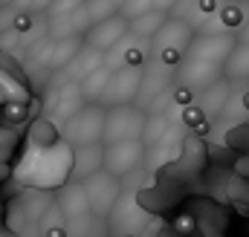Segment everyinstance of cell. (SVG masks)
Segmentation results:
<instances>
[{
	"instance_id": "6da1fadb",
	"label": "cell",
	"mask_w": 249,
	"mask_h": 237,
	"mask_svg": "<svg viewBox=\"0 0 249 237\" xmlns=\"http://www.w3.org/2000/svg\"><path fill=\"white\" fill-rule=\"evenodd\" d=\"M55 197L53 191L44 188H26L23 194H18L9 205V226L15 229L18 237H32L35 229H41L44 217L53 211Z\"/></svg>"
},
{
	"instance_id": "7a4b0ae2",
	"label": "cell",
	"mask_w": 249,
	"mask_h": 237,
	"mask_svg": "<svg viewBox=\"0 0 249 237\" xmlns=\"http://www.w3.org/2000/svg\"><path fill=\"white\" fill-rule=\"evenodd\" d=\"M105 118H107V107L84 104L67 124H61L64 142L72 145V151L87 148V145H102L105 142Z\"/></svg>"
},
{
	"instance_id": "3957f363",
	"label": "cell",
	"mask_w": 249,
	"mask_h": 237,
	"mask_svg": "<svg viewBox=\"0 0 249 237\" xmlns=\"http://www.w3.org/2000/svg\"><path fill=\"white\" fill-rule=\"evenodd\" d=\"M194 38H197V35H194V26L174 15V17L165 23V29L154 38V50H157V55H160V64L168 67V69L180 67L183 58H186V52L191 50V44H194Z\"/></svg>"
},
{
	"instance_id": "277c9868",
	"label": "cell",
	"mask_w": 249,
	"mask_h": 237,
	"mask_svg": "<svg viewBox=\"0 0 249 237\" xmlns=\"http://www.w3.org/2000/svg\"><path fill=\"white\" fill-rule=\"evenodd\" d=\"M145 124H148V113L139 110L136 104L110 107L107 118H105V142L102 145L110 148V145H122V142H142Z\"/></svg>"
},
{
	"instance_id": "5b68a950",
	"label": "cell",
	"mask_w": 249,
	"mask_h": 237,
	"mask_svg": "<svg viewBox=\"0 0 249 237\" xmlns=\"http://www.w3.org/2000/svg\"><path fill=\"white\" fill-rule=\"evenodd\" d=\"M84 104H87V99H84L81 84L67 81V78H64V84H53L50 93H47V99H44V110H47V118H50L53 124H55L58 118L67 124Z\"/></svg>"
},
{
	"instance_id": "8992f818",
	"label": "cell",
	"mask_w": 249,
	"mask_h": 237,
	"mask_svg": "<svg viewBox=\"0 0 249 237\" xmlns=\"http://www.w3.org/2000/svg\"><path fill=\"white\" fill-rule=\"evenodd\" d=\"M142 81H145V69L142 67H122L113 72L110 78V87L102 99V107H127L139 99L142 93Z\"/></svg>"
},
{
	"instance_id": "52a82bcc",
	"label": "cell",
	"mask_w": 249,
	"mask_h": 237,
	"mask_svg": "<svg viewBox=\"0 0 249 237\" xmlns=\"http://www.w3.org/2000/svg\"><path fill=\"white\" fill-rule=\"evenodd\" d=\"M84 188H87L93 214L102 217V220H110V214H113L116 205L122 203V182L116 177H110L107 171H102V174H96V177L87 179Z\"/></svg>"
},
{
	"instance_id": "ba28073f",
	"label": "cell",
	"mask_w": 249,
	"mask_h": 237,
	"mask_svg": "<svg viewBox=\"0 0 249 237\" xmlns=\"http://www.w3.org/2000/svg\"><path fill=\"white\" fill-rule=\"evenodd\" d=\"M177 78L191 93H206L209 87H214V84H220L226 78V64L183 58V64L177 67Z\"/></svg>"
},
{
	"instance_id": "9c48e42d",
	"label": "cell",
	"mask_w": 249,
	"mask_h": 237,
	"mask_svg": "<svg viewBox=\"0 0 249 237\" xmlns=\"http://www.w3.org/2000/svg\"><path fill=\"white\" fill-rule=\"evenodd\" d=\"M127 35H130V20L119 12V15H113V17H107V20L96 23V26L84 35V44L107 55V52H110V50H116L122 41H127Z\"/></svg>"
},
{
	"instance_id": "30bf717a",
	"label": "cell",
	"mask_w": 249,
	"mask_h": 237,
	"mask_svg": "<svg viewBox=\"0 0 249 237\" xmlns=\"http://www.w3.org/2000/svg\"><path fill=\"white\" fill-rule=\"evenodd\" d=\"M142 162H145V145L142 142H122V145L105 148V171L116 179L127 177Z\"/></svg>"
},
{
	"instance_id": "8fae6325",
	"label": "cell",
	"mask_w": 249,
	"mask_h": 237,
	"mask_svg": "<svg viewBox=\"0 0 249 237\" xmlns=\"http://www.w3.org/2000/svg\"><path fill=\"white\" fill-rule=\"evenodd\" d=\"M55 205L61 208V214L70 223H78V220H84V217L93 214V205H90L84 182H67L58 191V197H55Z\"/></svg>"
},
{
	"instance_id": "7c38bea8",
	"label": "cell",
	"mask_w": 249,
	"mask_h": 237,
	"mask_svg": "<svg viewBox=\"0 0 249 237\" xmlns=\"http://www.w3.org/2000/svg\"><path fill=\"white\" fill-rule=\"evenodd\" d=\"M105 171V145H87L72 151V177L70 182H87Z\"/></svg>"
},
{
	"instance_id": "4fadbf2b",
	"label": "cell",
	"mask_w": 249,
	"mask_h": 237,
	"mask_svg": "<svg viewBox=\"0 0 249 237\" xmlns=\"http://www.w3.org/2000/svg\"><path fill=\"white\" fill-rule=\"evenodd\" d=\"M105 61H107L105 52H99V50H93V47H84V52L72 61L67 69H64V78H67V81L81 84L84 78H90L93 72H99V69L105 67Z\"/></svg>"
},
{
	"instance_id": "5bb4252c",
	"label": "cell",
	"mask_w": 249,
	"mask_h": 237,
	"mask_svg": "<svg viewBox=\"0 0 249 237\" xmlns=\"http://www.w3.org/2000/svg\"><path fill=\"white\" fill-rule=\"evenodd\" d=\"M168 20H171V15L165 12V6H157L154 12H148V15L130 20V35H133V38H157V35L165 29Z\"/></svg>"
},
{
	"instance_id": "9a60e30c",
	"label": "cell",
	"mask_w": 249,
	"mask_h": 237,
	"mask_svg": "<svg viewBox=\"0 0 249 237\" xmlns=\"http://www.w3.org/2000/svg\"><path fill=\"white\" fill-rule=\"evenodd\" d=\"M226 102H229V81H226V78H223L220 84H214V87H209L206 93L197 96V107L206 113V118L220 116L223 107H226Z\"/></svg>"
},
{
	"instance_id": "2e32d148",
	"label": "cell",
	"mask_w": 249,
	"mask_h": 237,
	"mask_svg": "<svg viewBox=\"0 0 249 237\" xmlns=\"http://www.w3.org/2000/svg\"><path fill=\"white\" fill-rule=\"evenodd\" d=\"M84 35H75V38H64V41H55V50H53V64L50 69H67L72 61L84 52Z\"/></svg>"
},
{
	"instance_id": "e0dca14e",
	"label": "cell",
	"mask_w": 249,
	"mask_h": 237,
	"mask_svg": "<svg viewBox=\"0 0 249 237\" xmlns=\"http://www.w3.org/2000/svg\"><path fill=\"white\" fill-rule=\"evenodd\" d=\"M180 162L186 168V174H200L203 165H206V148L200 142L197 133H188L183 139V153H180Z\"/></svg>"
},
{
	"instance_id": "ac0fdd59",
	"label": "cell",
	"mask_w": 249,
	"mask_h": 237,
	"mask_svg": "<svg viewBox=\"0 0 249 237\" xmlns=\"http://www.w3.org/2000/svg\"><path fill=\"white\" fill-rule=\"evenodd\" d=\"M110 78H113V69L105 64L99 72H93L90 78L81 81V90H84L87 104H102V99H105V93H107V87H110Z\"/></svg>"
},
{
	"instance_id": "d6986e66",
	"label": "cell",
	"mask_w": 249,
	"mask_h": 237,
	"mask_svg": "<svg viewBox=\"0 0 249 237\" xmlns=\"http://www.w3.org/2000/svg\"><path fill=\"white\" fill-rule=\"evenodd\" d=\"M171 136V121L162 116V113H154L148 116V124H145V136H142V145L145 148H157L160 142H165Z\"/></svg>"
},
{
	"instance_id": "ffe728a7",
	"label": "cell",
	"mask_w": 249,
	"mask_h": 237,
	"mask_svg": "<svg viewBox=\"0 0 249 237\" xmlns=\"http://www.w3.org/2000/svg\"><path fill=\"white\" fill-rule=\"evenodd\" d=\"M249 78V47L247 44H238L235 52L226 61V81H241Z\"/></svg>"
},
{
	"instance_id": "44dd1931",
	"label": "cell",
	"mask_w": 249,
	"mask_h": 237,
	"mask_svg": "<svg viewBox=\"0 0 249 237\" xmlns=\"http://www.w3.org/2000/svg\"><path fill=\"white\" fill-rule=\"evenodd\" d=\"M64 220H67V217L61 214V208H58V205H53V211L44 217V223H41V229H38V232H41L44 237H67Z\"/></svg>"
},
{
	"instance_id": "7402d4cb",
	"label": "cell",
	"mask_w": 249,
	"mask_h": 237,
	"mask_svg": "<svg viewBox=\"0 0 249 237\" xmlns=\"http://www.w3.org/2000/svg\"><path fill=\"white\" fill-rule=\"evenodd\" d=\"M229 200L238 208H249V179L247 177H232L229 179Z\"/></svg>"
},
{
	"instance_id": "603a6c76",
	"label": "cell",
	"mask_w": 249,
	"mask_h": 237,
	"mask_svg": "<svg viewBox=\"0 0 249 237\" xmlns=\"http://www.w3.org/2000/svg\"><path fill=\"white\" fill-rule=\"evenodd\" d=\"M220 20L226 23V26H241L244 23V9L241 6H220Z\"/></svg>"
},
{
	"instance_id": "cb8c5ba5",
	"label": "cell",
	"mask_w": 249,
	"mask_h": 237,
	"mask_svg": "<svg viewBox=\"0 0 249 237\" xmlns=\"http://www.w3.org/2000/svg\"><path fill=\"white\" fill-rule=\"evenodd\" d=\"M93 217V214H90ZM90 217H84V220H78V223H72V229H70V235L72 237H96L102 229H93V220Z\"/></svg>"
},
{
	"instance_id": "d4e9b609",
	"label": "cell",
	"mask_w": 249,
	"mask_h": 237,
	"mask_svg": "<svg viewBox=\"0 0 249 237\" xmlns=\"http://www.w3.org/2000/svg\"><path fill=\"white\" fill-rule=\"evenodd\" d=\"M232 148H244V142L249 145V124H241V127H235L232 133H229V139H226Z\"/></svg>"
},
{
	"instance_id": "484cf974",
	"label": "cell",
	"mask_w": 249,
	"mask_h": 237,
	"mask_svg": "<svg viewBox=\"0 0 249 237\" xmlns=\"http://www.w3.org/2000/svg\"><path fill=\"white\" fill-rule=\"evenodd\" d=\"M183 118H186L191 127H197L200 121H209V118H206V113H203L197 104H194V107H186V110H183Z\"/></svg>"
},
{
	"instance_id": "4316f807",
	"label": "cell",
	"mask_w": 249,
	"mask_h": 237,
	"mask_svg": "<svg viewBox=\"0 0 249 237\" xmlns=\"http://www.w3.org/2000/svg\"><path fill=\"white\" fill-rule=\"evenodd\" d=\"M174 229H177L180 235H191V232H194V217H191V214H180V217L174 220Z\"/></svg>"
},
{
	"instance_id": "83f0119b",
	"label": "cell",
	"mask_w": 249,
	"mask_h": 237,
	"mask_svg": "<svg viewBox=\"0 0 249 237\" xmlns=\"http://www.w3.org/2000/svg\"><path fill=\"white\" fill-rule=\"evenodd\" d=\"M238 44H247L249 47V20H247V26L241 29V35H238Z\"/></svg>"
}]
</instances>
